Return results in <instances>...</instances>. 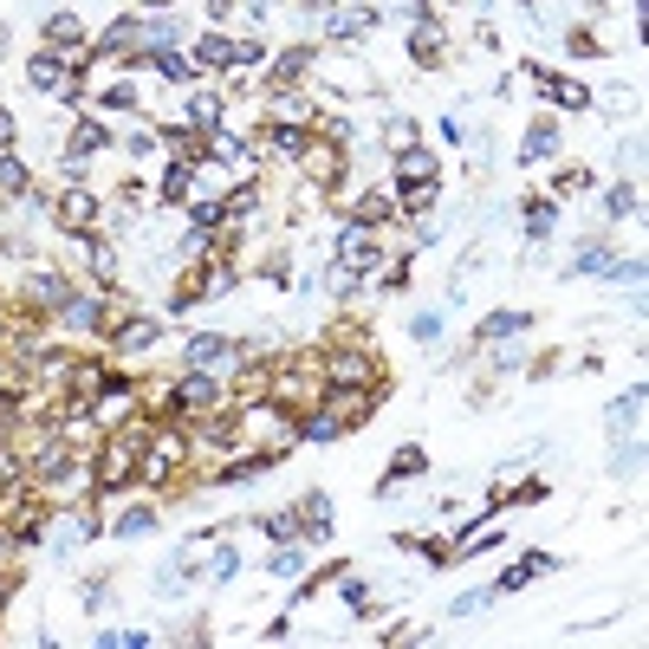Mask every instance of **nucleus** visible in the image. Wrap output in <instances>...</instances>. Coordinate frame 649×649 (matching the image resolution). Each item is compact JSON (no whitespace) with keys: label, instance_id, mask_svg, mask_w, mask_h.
<instances>
[{"label":"nucleus","instance_id":"obj_49","mask_svg":"<svg viewBox=\"0 0 649 649\" xmlns=\"http://www.w3.org/2000/svg\"><path fill=\"white\" fill-rule=\"evenodd\" d=\"M13 137H20V124H13V111H0V149H13Z\"/></svg>","mask_w":649,"mask_h":649},{"label":"nucleus","instance_id":"obj_41","mask_svg":"<svg viewBox=\"0 0 649 649\" xmlns=\"http://www.w3.org/2000/svg\"><path fill=\"white\" fill-rule=\"evenodd\" d=\"M98 104H104V111H137V78H118Z\"/></svg>","mask_w":649,"mask_h":649},{"label":"nucleus","instance_id":"obj_51","mask_svg":"<svg viewBox=\"0 0 649 649\" xmlns=\"http://www.w3.org/2000/svg\"><path fill=\"white\" fill-rule=\"evenodd\" d=\"M0 435H7V429H0Z\"/></svg>","mask_w":649,"mask_h":649},{"label":"nucleus","instance_id":"obj_4","mask_svg":"<svg viewBox=\"0 0 649 649\" xmlns=\"http://www.w3.org/2000/svg\"><path fill=\"white\" fill-rule=\"evenodd\" d=\"M53 227H59L66 240H78V234H104V202H98L85 182H72V189L53 202Z\"/></svg>","mask_w":649,"mask_h":649},{"label":"nucleus","instance_id":"obj_23","mask_svg":"<svg viewBox=\"0 0 649 649\" xmlns=\"http://www.w3.org/2000/svg\"><path fill=\"white\" fill-rule=\"evenodd\" d=\"M299 539H312V546L332 539V494H305L299 501Z\"/></svg>","mask_w":649,"mask_h":649},{"label":"nucleus","instance_id":"obj_6","mask_svg":"<svg viewBox=\"0 0 649 649\" xmlns=\"http://www.w3.org/2000/svg\"><path fill=\"white\" fill-rule=\"evenodd\" d=\"M91 46H98V59H144L149 53V20L144 13H124V20H111Z\"/></svg>","mask_w":649,"mask_h":649},{"label":"nucleus","instance_id":"obj_47","mask_svg":"<svg viewBox=\"0 0 649 649\" xmlns=\"http://www.w3.org/2000/svg\"><path fill=\"white\" fill-rule=\"evenodd\" d=\"M383 644H429V630L423 624H396V630H383Z\"/></svg>","mask_w":649,"mask_h":649},{"label":"nucleus","instance_id":"obj_8","mask_svg":"<svg viewBox=\"0 0 649 649\" xmlns=\"http://www.w3.org/2000/svg\"><path fill=\"white\" fill-rule=\"evenodd\" d=\"M111 149H118V137H111V124H104V118H78L72 137H66V169L85 176V163H98V156H111Z\"/></svg>","mask_w":649,"mask_h":649},{"label":"nucleus","instance_id":"obj_48","mask_svg":"<svg viewBox=\"0 0 649 649\" xmlns=\"http://www.w3.org/2000/svg\"><path fill=\"white\" fill-rule=\"evenodd\" d=\"M332 7H338V0H299V13H305V20H325Z\"/></svg>","mask_w":649,"mask_h":649},{"label":"nucleus","instance_id":"obj_43","mask_svg":"<svg viewBox=\"0 0 649 649\" xmlns=\"http://www.w3.org/2000/svg\"><path fill=\"white\" fill-rule=\"evenodd\" d=\"M410 338H416V345H435V338H441V312H416V318H410Z\"/></svg>","mask_w":649,"mask_h":649},{"label":"nucleus","instance_id":"obj_25","mask_svg":"<svg viewBox=\"0 0 649 649\" xmlns=\"http://www.w3.org/2000/svg\"><path fill=\"white\" fill-rule=\"evenodd\" d=\"M351 221H363V227H390V221H396V189H363L358 202H351Z\"/></svg>","mask_w":649,"mask_h":649},{"label":"nucleus","instance_id":"obj_16","mask_svg":"<svg viewBox=\"0 0 649 649\" xmlns=\"http://www.w3.org/2000/svg\"><path fill=\"white\" fill-rule=\"evenodd\" d=\"M526 78L539 85V98L552 104V111H584L591 104V91L578 85V78H559V72H539V66H526Z\"/></svg>","mask_w":649,"mask_h":649},{"label":"nucleus","instance_id":"obj_17","mask_svg":"<svg viewBox=\"0 0 649 649\" xmlns=\"http://www.w3.org/2000/svg\"><path fill=\"white\" fill-rule=\"evenodd\" d=\"M429 474V448L423 441H403L396 455H390V468H383V494H396V488H410V481H423Z\"/></svg>","mask_w":649,"mask_h":649},{"label":"nucleus","instance_id":"obj_11","mask_svg":"<svg viewBox=\"0 0 649 649\" xmlns=\"http://www.w3.org/2000/svg\"><path fill=\"white\" fill-rule=\"evenodd\" d=\"M318 26H325L332 46H345V40H370V33L383 26V13H377V7H332Z\"/></svg>","mask_w":649,"mask_h":649},{"label":"nucleus","instance_id":"obj_45","mask_svg":"<svg viewBox=\"0 0 649 649\" xmlns=\"http://www.w3.org/2000/svg\"><path fill=\"white\" fill-rule=\"evenodd\" d=\"M584 182H591V176H584V169H572V163H566V169H559V176H552V195H578V189H584Z\"/></svg>","mask_w":649,"mask_h":649},{"label":"nucleus","instance_id":"obj_1","mask_svg":"<svg viewBox=\"0 0 649 649\" xmlns=\"http://www.w3.org/2000/svg\"><path fill=\"white\" fill-rule=\"evenodd\" d=\"M195 461V441H189V423H149V441H144V468H137V481L144 488H169L182 468Z\"/></svg>","mask_w":649,"mask_h":649},{"label":"nucleus","instance_id":"obj_30","mask_svg":"<svg viewBox=\"0 0 649 649\" xmlns=\"http://www.w3.org/2000/svg\"><path fill=\"white\" fill-rule=\"evenodd\" d=\"M0 195H7V202H26V195H33V169H26L13 149H0Z\"/></svg>","mask_w":649,"mask_h":649},{"label":"nucleus","instance_id":"obj_37","mask_svg":"<svg viewBox=\"0 0 649 649\" xmlns=\"http://www.w3.org/2000/svg\"><path fill=\"white\" fill-rule=\"evenodd\" d=\"M383 144H390V156H396V149H410V144H423L416 118H390V124H383Z\"/></svg>","mask_w":649,"mask_h":649},{"label":"nucleus","instance_id":"obj_18","mask_svg":"<svg viewBox=\"0 0 649 649\" xmlns=\"http://www.w3.org/2000/svg\"><path fill=\"white\" fill-rule=\"evenodd\" d=\"M202 149H209V163H227L234 176H247V163H254V144H247L240 131H227V124H215V131L202 137Z\"/></svg>","mask_w":649,"mask_h":649},{"label":"nucleus","instance_id":"obj_5","mask_svg":"<svg viewBox=\"0 0 649 649\" xmlns=\"http://www.w3.org/2000/svg\"><path fill=\"white\" fill-rule=\"evenodd\" d=\"M377 260H390V254H383V240H377V227L345 221V227H338V267H345V273H358V280H370V273H377Z\"/></svg>","mask_w":649,"mask_h":649},{"label":"nucleus","instance_id":"obj_46","mask_svg":"<svg viewBox=\"0 0 649 649\" xmlns=\"http://www.w3.org/2000/svg\"><path fill=\"white\" fill-rule=\"evenodd\" d=\"M325 287L338 292V299H351V292H358L363 280H358V273H345V267H338V260H332V273H325Z\"/></svg>","mask_w":649,"mask_h":649},{"label":"nucleus","instance_id":"obj_40","mask_svg":"<svg viewBox=\"0 0 649 649\" xmlns=\"http://www.w3.org/2000/svg\"><path fill=\"white\" fill-rule=\"evenodd\" d=\"M494 604V584H481V591H461V597H448V617H474V611H488Z\"/></svg>","mask_w":649,"mask_h":649},{"label":"nucleus","instance_id":"obj_34","mask_svg":"<svg viewBox=\"0 0 649 649\" xmlns=\"http://www.w3.org/2000/svg\"><path fill=\"white\" fill-rule=\"evenodd\" d=\"M519 209H526V234H533V240H546V234H552V221H559V195H526Z\"/></svg>","mask_w":649,"mask_h":649},{"label":"nucleus","instance_id":"obj_15","mask_svg":"<svg viewBox=\"0 0 649 649\" xmlns=\"http://www.w3.org/2000/svg\"><path fill=\"white\" fill-rule=\"evenodd\" d=\"M156 338H163V325H156L149 312H131V318L104 338V351H111V358H137V351H149V345H156Z\"/></svg>","mask_w":649,"mask_h":649},{"label":"nucleus","instance_id":"obj_24","mask_svg":"<svg viewBox=\"0 0 649 649\" xmlns=\"http://www.w3.org/2000/svg\"><path fill=\"white\" fill-rule=\"evenodd\" d=\"M144 66H149L156 78H169V85H195V78H202L195 66H189V53H176V46H149Z\"/></svg>","mask_w":649,"mask_h":649},{"label":"nucleus","instance_id":"obj_26","mask_svg":"<svg viewBox=\"0 0 649 649\" xmlns=\"http://www.w3.org/2000/svg\"><path fill=\"white\" fill-rule=\"evenodd\" d=\"M546 156H559V124L552 118H533L526 137H519V163H546Z\"/></svg>","mask_w":649,"mask_h":649},{"label":"nucleus","instance_id":"obj_50","mask_svg":"<svg viewBox=\"0 0 649 649\" xmlns=\"http://www.w3.org/2000/svg\"><path fill=\"white\" fill-rule=\"evenodd\" d=\"M202 7H209V26H221V20H227V7H234V0H202Z\"/></svg>","mask_w":649,"mask_h":649},{"label":"nucleus","instance_id":"obj_13","mask_svg":"<svg viewBox=\"0 0 649 649\" xmlns=\"http://www.w3.org/2000/svg\"><path fill=\"white\" fill-rule=\"evenodd\" d=\"M254 345H234V338H215V332H195L189 345H182V363L189 370H221L227 358H247Z\"/></svg>","mask_w":649,"mask_h":649},{"label":"nucleus","instance_id":"obj_28","mask_svg":"<svg viewBox=\"0 0 649 649\" xmlns=\"http://www.w3.org/2000/svg\"><path fill=\"white\" fill-rule=\"evenodd\" d=\"M46 46H59V53L91 46V40H85V20H78V13H66V7H59V13H46Z\"/></svg>","mask_w":649,"mask_h":649},{"label":"nucleus","instance_id":"obj_36","mask_svg":"<svg viewBox=\"0 0 649 649\" xmlns=\"http://www.w3.org/2000/svg\"><path fill=\"white\" fill-rule=\"evenodd\" d=\"M209 578H215V584H234V578H240V552L227 546V533L215 539V559H209Z\"/></svg>","mask_w":649,"mask_h":649},{"label":"nucleus","instance_id":"obj_29","mask_svg":"<svg viewBox=\"0 0 649 649\" xmlns=\"http://www.w3.org/2000/svg\"><path fill=\"white\" fill-rule=\"evenodd\" d=\"M260 144L273 149V156H287V163H299L305 144H312V131H305V124H267V137H260Z\"/></svg>","mask_w":649,"mask_h":649},{"label":"nucleus","instance_id":"obj_21","mask_svg":"<svg viewBox=\"0 0 649 649\" xmlns=\"http://www.w3.org/2000/svg\"><path fill=\"white\" fill-rule=\"evenodd\" d=\"M410 182H441V163H435V149H423V144L396 149V189H410Z\"/></svg>","mask_w":649,"mask_h":649},{"label":"nucleus","instance_id":"obj_3","mask_svg":"<svg viewBox=\"0 0 649 649\" xmlns=\"http://www.w3.org/2000/svg\"><path fill=\"white\" fill-rule=\"evenodd\" d=\"M299 176L312 182V189H338L345 176H351V156H345V137H325V131H312V144H305V156H299Z\"/></svg>","mask_w":649,"mask_h":649},{"label":"nucleus","instance_id":"obj_44","mask_svg":"<svg viewBox=\"0 0 649 649\" xmlns=\"http://www.w3.org/2000/svg\"><path fill=\"white\" fill-rule=\"evenodd\" d=\"M566 46H572L578 59H604V53H597V33H591V26H572V33H566Z\"/></svg>","mask_w":649,"mask_h":649},{"label":"nucleus","instance_id":"obj_20","mask_svg":"<svg viewBox=\"0 0 649 649\" xmlns=\"http://www.w3.org/2000/svg\"><path fill=\"white\" fill-rule=\"evenodd\" d=\"M312 66H318V53H312V46H287L280 59H267L260 91H267V85H299V78H312Z\"/></svg>","mask_w":649,"mask_h":649},{"label":"nucleus","instance_id":"obj_33","mask_svg":"<svg viewBox=\"0 0 649 649\" xmlns=\"http://www.w3.org/2000/svg\"><path fill=\"white\" fill-rule=\"evenodd\" d=\"M156 526H163V519H156V506H149V501L124 506V513L111 519V533H118V539H144V533H156Z\"/></svg>","mask_w":649,"mask_h":649},{"label":"nucleus","instance_id":"obj_39","mask_svg":"<svg viewBox=\"0 0 649 649\" xmlns=\"http://www.w3.org/2000/svg\"><path fill=\"white\" fill-rule=\"evenodd\" d=\"M267 572H273V578H287V584H292V578L305 572V546H299V539H292V546H280V552H273V566H267Z\"/></svg>","mask_w":649,"mask_h":649},{"label":"nucleus","instance_id":"obj_31","mask_svg":"<svg viewBox=\"0 0 649 649\" xmlns=\"http://www.w3.org/2000/svg\"><path fill=\"white\" fill-rule=\"evenodd\" d=\"M533 325V312H494V318H481V332H474V345H501V338H513V332H526Z\"/></svg>","mask_w":649,"mask_h":649},{"label":"nucleus","instance_id":"obj_32","mask_svg":"<svg viewBox=\"0 0 649 649\" xmlns=\"http://www.w3.org/2000/svg\"><path fill=\"white\" fill-rule=\"evenodd\" d=\"M435 202H441V182H410V189H396V215H435Z\"/></svg>","mask_w":649,"mask_h":649},{"label":"nucleus","instance_id":"obj_38","mask_svg":"<svg viewBox=\"0 0 649 649\" xmlns=\"http://www.w3.org/2000/svg\"><path fill=\"white\" fill-rule=\"evenodd\" d=\"M604 215H611V221H630V215H637V182H617V189L604 195Z\"/></svg>","mask_w":649,"mask_h":649},{"label":"nucleus","instance_id":"obj_27","mask_svg":"<svg viewBox=\"0 0 649 649\" xmlns=\"http://www.w3.org/2000/svg\"><path fill=\"white\" fill-rule=\"evenodd\" d=\"M644 403H649V390L637 383V390H624L617 403H611V435L624 441V435H637V423H644Z\"/></svg>","mask_w":649,"mask_h":649},{"label":"nucleus","instance_id":"obj_14","mask_svg":"<svg viewBox=\"0 0 649 649\" xmlns=\"http://www.w3.org/2000/svg\"><path fill=\"white\" fill-rule=\"evenodd\" d=\"M227 104H234V98H227L221 85H209V91H189V98H182V124L209 137L215 124H227Z\"/></svg>","mask_w":649,"mask_h":649},{"label":"nucleus","instance_id":"obj_7","mask_svg":"<svg viewBox=\"0 0 649 649\" xmlns=\"http://www.w3.org/2000/svg\"><path fill=\"white\" fill-rule=\"evenodd\" d=\"M66 299H72V280H66L59 267H53V273H46V267H33V273H26V287H20V312H33V318H53Z\"/></svg>","mask_w":649,"mask_h":649},{"label":"nucleus","instance_id":"obj_19","mask_svg":"<svg viewBox=\"0 0 649 649\" xmlns=\"http://www.w3.org/2000/svg\"><path fill=\"white\" fill-rule=\"evenodd\" d=\"M227 59H234V40L215 33V26H202V33H195V46H189V66H195V72H209V78H221V72H227Z\"/></svg>","mask_w":649,"mask_h":649},{"label":"nucleus","instance_id":"obj_12","mask_svg":"<svg viewBox=\"0 0 649 649\" xmlns=\"http://www.w3.org/2000/svg\"><path fill=\"white\" fill-rule=\"evenodd\" d=\"M377 396L383 390H325L312 410H325V416H338V429H358V423H370V410H377Z\"/></svg>","mask_w":649,"mask_h":649},{"label":"nucleus","instance_id":"obj_22","mask_svg":"<svg viewBox=\"0 0 649 649\" xmlns=\"http://www.w3.org/2000/svg\"><path fill=\"white\" fill-rule=\"evenodd\" d=\"M539 572H552V552H519V559H513L501 578H494V597H513L519 584H533Z\"/></svg>","mask_w":649,"mask_h":649},{"label":"nucleus","instance_id":"obj_10","mask_svg":"<svg viewBox=\"0 0 649 649\" xmlns=\"http://www.w3.org/2000/svg\"><path fill=\"white\" fill-rule=\"evenodd\" d=\"M410 59H416L423 72H435V66H448V26H441L435 13H423V20H410Z\"/></svg>","mask_w":649,"mask_h":649},{"label":"nucleus","instance_id":"obj_2","mask_svg":"<svg viewBox=\"0 0 649 649\" xmlns=\"http://www.w3.org/2000/svg\"><path fill=\"white\" fill-rule=\"evenodd\" d=\"M318 377L325 390H383V358L370 345H332L318 358Z\"/></svg>","mask_w":649,"mask_h":649},{"label":"nucleus","instance_id":"obj_35","mask_svg":"<svg viewBox=\"0 0 649 649\" xmlns=\"http://www.w3.org/2000/svg\"><path fill=\"white\" fill-rule=\"evenodd\" d=\"M254 526H260L273 546H292V539H299V506H287V513H267V519H254Z\"/></svg>","mask_w":649,"mask_h":649},{"label":"nucleus","instance_id":"obj_9","mask_svg":"<svg viewBox=\"0 0 649 649\" xmlns=\"http://www.w3.org/2000/svg\"><path fill=\"white\" fill-rule=\"evenodd\" d=\"M267 118L273 124H305V131H318V98L312 91H299V85H267Z\"/></svg>","mask_w":649,"mask_h":649},{"label":"nucleus","instance_id":"obj_42","mask_svg":"<svg viewBox=\"0 0 649 649\" xmlns=\"http://www.w3.org/2000/svg\"><path fill=\"white\" fill-rule=\"evenodd\" d=\"M338 591H345V604H351V611H370V584H363V578H351V566H345V572H338Z\"/></svg>","mask_w":649,"mask_h":649}]
</instances>
